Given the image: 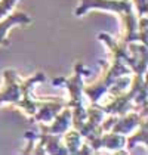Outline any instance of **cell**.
<instances>
[{"instance_id": "obj_6", "label": "cell", "mask_w": 148, "mask_h": 155, "mask_svg": "<svg viewBox=\"0 0 148 155\" xmlns=\"http://www.w3.org/2000/svg\"><path fill=\"white\" fill-rule=\"evenodd\" d=\"M70 124H71V109L67 107V109H64L61 114L59 112L56 114L52 126H42V131L52 133V134H61V133L68 130Z\"/></svg>"}, {"instance_id": "obj_4", "label": "cell", "mask_w": 148, "mask_h": 155, "mask_svg": "<svg viewBox=\"0 0 148 155\" xmlns=\"http://www.w3.org/2000/svg\"><path fill=\"white\" fill-rule=\"evenodd\" d=\"M33 21L31 16H28L27 13L24 12H15L12 15H6L3 16V19L0 21V45L2 46H9L11 41L6 36V33L9 31V28L13 27V25H18V24H30Z\"/></svg>"}, {"instance_id": "obj_10", "label": "cell", "mask_w": 148, "mask_h": 155, "mask_svg": "<svg viewBox=\"0 0 148 155\" xmlns=\"http://www.w3.org/2000/svg\"><path fill=\"white\" fill-rule=\"evenodd\" d=\"M15 3H16V0H0V19L3 16H6L9 11H12Z\"/></svg>"}, {"instance_id": "obj_3", "label": "cell", "mask_w": 148, "mask_h": 155, "mask_svg": "<svg viewBox=\"0 0 148 155\" xmlns=\"http://www.w3.org/2000/svg\"><path fill=\"white\" fill-rule=\"evenodd\" d=\"M65 107V102L62 99L58 101H37V108L34 115L31 117L33 121L37 123H49L56 117V114Z\"/></svg>"}, {"instance_id": "obj_8", "label": "cell", "mask_w": 148, "mask_h": 155, "mask_svg": "<svg viewBox=\"0 0 148 155\" xmlns=\"http://www.w3.org/2000/svg\"><path fill=\"white\" fill-rule=\"evenodd\" d=\"M65 134L62 136L65 140V148L68 149V154H79L80 151V140H82V134L79 130H71V131H64Z\"/></svg>"}, {"instance_id": "obj_2", "label": "cell", "mask_w": 148, "mask_h": 155, "mask_svg": "<svg viewBox=\"0 0 148 155\" xmlns=\"http://www.w3.org/2000/svg\"><path fill=\"white\" fill-rule=\"evenodd\" d=\"M3 80L5 84L0 90V105L3 102L18 104L21 101V78L15 70H5L3 71Z\"/></svg>"}, {"instance_id": "obj_9", "label": "cell", "mask_w": 148, "mask_h": 155, "mask_svg": "<svg viewBox=\"0 0 148 155\" xmlns=\"http://www.w3.org/2000/svg\"><path fill=\"white\" fill-rule=\"evenodd\" d=\"M139 126H141V130L138 131L136 134L130 136V137L126 140L127 145H129V148H133L136 142H142L147 145V120H142Z\"/></svg>"}, {"instance_id": "obj_5", "label": "cell", "mask_w": 148, "mask_h": 155, "mask_svg": "<svg viewBox=\"0 0 148 155\" xmlns=\"http://www.w3.org/2000/svg\"><path fill=\"white\" fill-rule=\"evenodd\" d=\"M142 120H145V117L141 118V115H139L138 112H129V114L126 112L120 118L116 120V123H114L111 127H113V131H114V133L126 134V133H130L136 126H139Z\"/></svg>"}, {"instance_id": "obj_1", "label": "cell", "mask_w": 148, "mask_h": 155, "mask_svg": "<svg viewBox=\"0 0 148 155\" xmlns=\"http://www.w3.org/2000/svg\"><path fill=\"white\" fill-rule=\"evenodd\" d=\"M89 9H105L111 12H117L122 15V19L126 28V37L124 41H132V40H141L142 36L139 33V24L135 15L132 13V3L129 0H82V5L74 11L76 16H82ZM144 45V41H142Z\"/></svg>"}, {"instance_id": "obj_11", "label": "cell", "mask_w": 148, "mask_h": 155, "mask_svg": "<svg viewBox=\"0 0 148 155\" xmlns=\"http://www.w3.org/2000/svg\"><path fill=\"white\" fill-rule=\"evenodd\" d=\"M132 5L136 6V9H138V12H139L141 16L147 15V0H133Z\"/></svg>"}, {"instance_id": "obj_7", "label": "cell", "mask_w": 148, "mask_h": 155, "mask_svg": "<svg viewBox=\"0 0 148 155\" xmlns=\"http://www.w3.org/2000/svg\"><path fill=\"white\" fill-rule=\"evenodd\" d=\"M126 145V137L120 133H102L101 137L98 139L96 145L93 146V151H98L99 148H108V149H113V151H117L120 148H123Z\"/></svg>"}]
</instances>
